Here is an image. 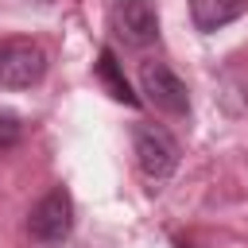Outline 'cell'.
Listing matches in <instances>:
<instances>
[{
    "mask_svg": "<svg viewBox=\"0 0 248 248\" xmlns=\"http://www.w3.org/2000/svg\"><path fill=\"white\" fill-rule=\"evenodd\" d=\"M46 74V50L31 39H0V89H31Z\"/></svg>",
    "mask_w": 248,
    "mask_h": 248,
    "instance_id": "cell-1",
    "label": "cell"
},
{
    "mask_svg": "<svg viewBox=\"0 0 248 248\" xmlns=\"http://www.w3.org/2000/svg\"><path fill=\"white\" fill-rule=\"evenodd\" d=\"M132 147H136L140 170L151 182H163V178L174 174V167H178V143H174V136L167 128H159V124H136Z\"/></svg>",
    "mask_w": 248,
    "mask_h": 248,
    "instance_id": "cell-2",
    "label": "cell"
},
{
    "mask_svg": "<svg viewBox=\"0 0 248 248\" xmlns=\"http://www.w3.org/2000/svg\"><path fill=\"white\" fill-rule=\"evenodd\" d=\"M70 229H74V202H70V194H66L62 186H54L50 194H43V198L31 205V213H27V232H31V240H39V244H62V240L70 236Z\"/></svg>",
    "mask_w": 248,
    "mask_h": 248,
    "instance_id": "cell-3",
    "label": "cell"
},
{
    "mask_svg": "<svg viewBox=\"0 0 248 248\" xmlns=\"http://www.w3.org/2000/svg\"><path fill=\"white\" fill-rule=\"evenodd\" d=\"M140 85H143L147 101L159 112H167V116H186L190 112V89L167 62H143L140 66Z\"/></svg>",
    "mask_w": 248,
    "mask_h": 248,
    "instance_id": "cell-4",
    "label": "cell"
},
{
    "mask_svg": "<svg viewBox=\"0 0 248 248\" xmlns=\"http://www.w3.org/2000/svg\"><path fill=\"white\" fill-rule=\"evenodd\" d=\"M108 27L116 39H124V46H151L159 39V16L147 0H116L108 8Z\"/></svg>",
    "mask_w": 248,
    "mask_h": 248,
    "instance_id": "cell-5",
    "label": "cell"
},
{
    "mask_svg": "<svg viewBox=\"0 0 248 248\" xmlns=\"http://www.w3.org/2000/svg\"><path fill=\"white\" fill-rule=\"evenodd\" d=\"M244 0H190V19L198 31H217L244 16Z\"/></svg>",
    "mask_w": 248,
    "mask_h": 248,
    "instance_id": "cell-6",
    "label": "cell"
},
{
    "mask_svg": "<svg viewBox=\"0 0 248 248\" xmlns=\"http://www.w3.org/2000/svg\"><path fill=\"white\" fill-rule=\"evenodd\" d=\"M97 78L108 85V93L116 97V101H124V105H140V97L128 89V81H124V74H120V66H116V54L105 46L101 54H97Z\"/></svg>",
    "mask_w": 248,
    "mask_h": 248,
    "instance_id": "cell-7",
    "label": "cell"
},
{
    "mask_svg": "<svg viewBox=\"0 0 248 248\" xmlns=\"http://www.w3.org/2000/svg\"><path fill=\"white\" fill-rule=\"evenodd\" d=\"M19 132H23L19 116H16V112H0V147H12V143L19 140Z\"/></svg>",
    "mask_w": 248,
    "mask_h": 248,
    "instance_id": "cell-8",
    "label": "cell"
}]
</instances>
